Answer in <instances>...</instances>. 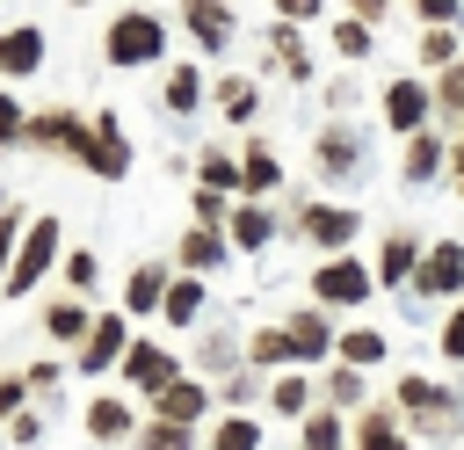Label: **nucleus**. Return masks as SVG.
<instances>
[{
  "label": "nucleus",
  "mask_w": 464,
  "mask_h": 450,
  "mask_svg": "<svg viewBox=\"0 0 464 450\" xmlns=\"http://www.w3.org/2000/svg\"><path fill=\"white\" fill-rule=\"evenodd\" d=\"M160 44H167V29L152 15H116L109 22V58L116 65H145V58H160Z\"/></svg>",
  "instance_id": "1"
},
{
  "label": "nucleus",
  "mask_w": 464,
  "mask_h": 450,
  "mask_svg": "<svg viewBox=\"0 0 464 450\" xmlns=\"http://www.w3.org/2000/svg\"><path fill=\"white\" fill-rule=\"evenodd\" d=\"M51 254H58V218H36L29 240H22V254H14V269H7V298H22V290L51 269Z\"/></svg>",
  "instance_id": "2"
},
{
  "label": "nucleus",
  "mask_w": 464,
  "mask_h": 450,
  "mask_svg": "<svg viewBox=\"0 0 464 450\" xmlns=\"http://www.w3.org/2000/svg\"><path fill=\"white\" fill-rule=\"evenodd\" d=\"M312 290H319V305H362L370 298V269L362 261H326Z\"/></svg>",
  "instance_id": "3"
},
{
  "label": "nucleus",
  "mask_w": 464,
  "mask_h": 450,
  "mask_svg": "<svg viewBox=\"0 0 464 450\" xmlns=\"http://www.w3.org/2000/svg\"><path fill=\"white\" fill-rule=\"evenodd\" d=\"M399 406H406L413 421H428V428H450V421H457V414H450L457 399H450V392H435L428 377H406V385H399Z\"/></svg>",
  "instance_id": "4"
},
{
  "label": "nucleus",
  "mask_w": 464,
  "mask_h": 450,
  "mask_svg": "<svg viewBox=\"0 0 464 450\" xmlns=\"http://www.w3.org/2000/svg\"><path fill=\"white\" fill-rule=\"evenodd\" d=\"M384 116H392V131H413V138H420V123H428V94H420L413 80H392V87H384Z\"/></svg>",
  "instance_id": "5"
},
{
  "label": "nucleus",
  "mask_w": 464,
  "mask_h": 450,
  "mask_svg": "<svg viewBox=\"0 0 464 450\" xmlns=\"http://www.w3.org/2000/svg\"><path fill=\"white\" fill-rule=\"evenodd\" d=\"M297 232H304V240H319V247H348V232H355V210H326V203H312V210L297 218Z\"/></svg>",
  "instance_id": "6"
},
{
  "label": "nucleus",
  "mask_w": 464,
  "mask_h": 450,
  "mask_svg": "<svg viewBox=\"0 0 464 450\" xmlns=\"http://www.w3.org/2000/svg\"><path fill=\"white\" fill-rule=\"evenodd\" d=\"M457 283H464V247H435V254L420 261V290H428V298H450Z\"/></svg>",
  "instance_id": "7"
},
{
  "label": "nucleus",
  "mask_w": 464,
  "mask_h": 450,
  "mask_svg": "<svg viewBox=\"0 0 464 450\" xmlns=\"http://www.w3.org/2000/svg\"><path fill=\"white\" fill-rule=\"evenodd\" d=\"M130 348V334H123V319H94V334H87V348H80V363L87 370H109L116 356Z\"/></svg>",
  "instance_id": "8"
},
{
  "label": "nucleus",
  "mask_w": 464,
  "mask_h": 450,
  "mask_svg": "<svg viewBox=\"0 0 464 450\" xmlns=\"http://www.w3.org/2000/svg\"><path fill=\"white\" fill-rule=\"evenodd\" d=\"M44 65V36L36 29H7L0 36V73H36Z\"/></svg>",
  "instance_id": "9"
},
{
  "label": "nucleus",
  "mask_w": 464,
  "mask_h": 450,
  "mask_svg": "<svg viewBox=\"0 0 464 450\" xmlns=\"http://www.w3.org/2000/svg\"><path fill=\"white\" fill-rule=\"evenodd\" d=\"M130 385H160V392L181 385V377H174V356H167V348H130Z\"/></svg>",
  "instance_id": "10"
},
{
  "label": "nucleus",
  "mask_w": 464,
  "mask_h": 450,
  "mask_svg": "<svg viewBox=\"0 0 464 450\" xmlns=\"http://www.w3.org/2000/svg\"><path fill=\"white\" fill-rule=\"evenodd\" d=\"M276 181H283V174H276V152H268V145H254V152L239 160V189H246V196H261V189H276Z\"/></svg>",
  "instance_id": "11"
},
{
  "label": "nucleus",
  "mask_w": 464,
  "mask_h": 450,
  "mask_svg": "<svg viewBox=\"0 0 464 450\" xmlns=\"http://www.w3.org/2000/svg\"><path fill=\"white\" fill-rule=\"evenodd\" d=\"M406 269L420 276V254H413V240H384V254H377V283H406Z\"/></svg>",
  "instance_id": "12"
},
{
  "label": "nucleus",
  "mask_w": 464,
  "mask_h": 450,
  "mask_svg": "<svg viewBox=\"0 0 464 450\" xmlns=\"http://www.w3.org/2000/svg\"><path fill=\"white\" fill-rule=\"evenodd\" d=\"M290 348H297V363L326 356V319H319V312H297V319H290Z\"/></svg>",
  "instance_id": "13"
},
{
  "label": "nucleus",
  "mask_w": 464,
  "mask_h": 450,
  "mask_svg": "<svg viewBox=\"0 0 464 450\" xmlns=\"http://www.w3.org/2000/svg\"><path fill=\"white\" fill-rule=\"evenodd\" d=\"M196 414H203V392H196V385H167V392H160V421H174V428H188Z\"/></svg>",
  "instance_id": "14"
},
{
  "label": "nucleus",
  "mask_w": 464,
  "mask_h": 450,
  "mask_svg": "<svg viewBox=\"0 0 464 450\" xmlns=\"http://www.w3.org/2000/svg\"><path fill=\"white\" fill-rule=\"evenodd\" d=\"M188 29H196V36L218 51V44L232 36V15H225V7H210V0H196V7H188Z\"/></svg>",
  "instance_id": "15"
},
{
  "label": "nucleus",
  "mask_w": 464,
  "mask_h": 450,
  "mask_svg": "<svg viewBox=\"0 0 464 450\" xmlns=\"http://www.w3.org/2000/svg\"><path fill=\"white\" fill-rule=\"evenodd\" d=\"M268 232H276V225H268L261 203H239V210H232V240H239V247H268Z\"/></svg>",
  "instance_id": "16"
},
{
  "label": "nucleus",
  "mask_w": 464,
  "mask_h": 450,
  "mask_svg": "<svg viewBox=\"0 0 464 450\" xmlns=\"http://www.w3.org/2000/svg\"><path fill=\"white\" fill-rule=\"evenodd\" d=\"M123 428H130V414H123L116 399H94V406H87V435L109 443V435H123Z\"/></svg>",
  "instance_id": "17"
},
{
  "label": "nucleus",
  "mask_w": 464,
  "mask_h": 450,
  "mask_svg": "<svg viewBox=\"0 0 464 450\" xmlns=\"http://www.w3.org/2000/svg\"><path fill=\"white\" fill-rule=\"evenodd\" d=\"M355 443H362V450H406V443H399V428H392V414H362Z\"/></svg>",
  "instance_id": "18"
},
{
  "label": "nucleus",
  "mask_w": 464,
  "mask_h": 450,
  "mask_svg": "<svg viewBox=\"0 0 464 450\" xmlns=\"http://www.w3.org/2000/svg\"><path fill=\"white\" fill-rule=\"evenodd\" d=\"M319 167H326V174H348V167H355V138L326 131V138H319Z\"/></svg>",
  "instance_id": "19"
},
{
  "label": "nucleus",
  "mask_w": 464,
  "mask_h": 450,
  "mask_svg": "<svg viewBox=\"0 0 464 450\" xmlns=\"http://www.w3.org/2000/svg\"><path fill=\"white\" fill-rule=\"evenodd\" d=\"M218 254H225V240H218L210 225H196V232H188V247H181V261H188V269H210Z\"/></svg>",
  "instance_id": "20"
},
{
  "label": "nucleus",
  "mask_w": 464,
  "mask_h": 450,
  "mask_svg": "<svg viewBox=\"0 0 464 450\" xmlns=\"http://www.w3.org/2000/svg\"><path fill=\"white\" fill-rule=\"evenodd\" d=\"M196 312H203V290H196V283H188V276H181V283H174V290H167V319H174V327H188V319H196Z\"/></svg>",
  "instance_id": "21"
},
{
  "label": "nucleus",
  "mask_w": 464,
  "mask_h": 450,
  "mask_svg": "<svg viewBox=\"0 0 464 450\" xmlns=\"http://www.w3.org/2000/svg\"><path fill=\"white\" fill-rule=\"evenodd\" d=\"M334 348H341V363H355V370H362V363H377V356H384V341H377V334H370V327H362V334H341V341H334Z\"/></svg>",
  "instance_id": "22"
},
{
  "label": "nucleus",
  "mask_w": 464,
  "mask_h": 450,
  "mask_svg": "<svg viewBox=\"0 0 464 450\" xmlns=\"http://www.w3.org/2000/svg\"><path fill=\"white\" fill-rule=\"evenodd\" d=\"M254 356L261 363H290L297 348H290V327H268V334H254Z\"/></svg>",
  "instance_id": "23"
},
{
  "label": "nucleus",
  "mask_w": 464,
  "mask_h": 450,
  "mask_svg": "<svg viewBox=\"0 0 464 450\" xmlns=\"http://www.w3.org/2000/svg\"><path fill=\"white\" fill-rule=\"evenodd\" d=\"M232 181H239V167H232L225 152H210V160H203V189H210V196H225Z\"/></svg>",
  "instance_id": "24"
},
{
  "label": "nucleus",
  "mask_w": 464,
  "mask_h": 450,
  "mask_svg": "<svg viewBox=\"0 0 464 450\" xmlns=\"http://www.w3.org/2000/svg\"><path fill=\"white\" fill-rule=\"evenodd\" d=\"M218 109H225V116H246V109H254V87H246V80H225V87H218Z\"/></svg>",
  "instance_id": "25"
},
{
  "label": "nucleus",
  "mask_w": 464,
  "mask_h": 450,
  "mask_svg": "<svg viewBox=\"0 0 464 450\" xmlns=\"http://www.w3.org/2000/svg\"><path fill=\"white\" fill-rule=\"evenodd\" d=\"M130 305H138V312H145V305H167V298H160V269H138V276H130Z\"/></svg>",
  "instance_id": "26"
},
{
  "label": "nucleus",
  "mask_w": 464,
  "mask_h": 450,
  "mask_svg": "<svg viewBox=\"0 0 464 450\" xmlns=\"http://www.w3.org/2000/svg\"><path fill=\"white\" fill-rule=\"evenodd\" d=\"M218 450H261L254 421H225V428H218Z\"/></svg>",
  "instance_id": "27"
},
{
  "label": "nucleus",
  "mask_w": 464,
  "mask_h": 450,
  "mask_svg": "<svg viewBox=\"0 0 464 450\" xmlns=\"http://www.w3.org/2000/svg\"><path fill=\"white\" fill-rule=\"evenodd\" d=\"M341 443V421L334 414H312V428H304V450H334Z\"/></svg>",
  "instance_id": "28"
},
{
  "label": "nucleus",
  "mask_w": 464,
  "mask_h": 450,
  "mask_svg": "<svg viewBox=\"0 0 464 450\" xmlns=\"http://www.w3.org/2000/svg\"><path fill=\"white\" fill-rule=\"evenodd\" d=\"M167 109H196V73H188V65L167 80Z\"/></svg>",
  "instance_id": "29"
},
{
  "label": "nucleus",
  "mask_w": 464,
  "mask_h": 450,
  "mask_svg": "<svg viewBox=\"0 0 464 450\" xmlns=\"http://www.w3.org/2000/svg\"><path fill=\"white\" fill-rule=\"evenodd\" d=\"M44 327H51V334H80V327H87V312H80V305H51V319H44ZM87 334H94V327H87Z\"/></svg>",
  "instance_id": "30"
},
{
  "label": "nucleus",
  "mask_w": 464,
  "mask_h": 450,
  "mask_svg": "<svg viewBox=\"0 0 464 450\" xmlns=\"http://www.w3.org/2000/svg\"><path fill=\"white\" fill-rule=\"evenodd\" d=\"M355 399H362V385H355V370L341 363V370H334V406H355Z\"/></svg>",
  "instance_id": "31"
},
{
  "label": "nucleus",
  "mask_w": 464,
  "mask_h": 450,
  "mask_svg": "<svg viewBox=\"0 0 464 450\" xmlns=\"http://www.w3.org/2000/svg\"><path fill=\"white\" fill-rule=\"evenodd\" d=\"M145 450H188V435H181V428H174V421H160V428H152V435H145Z\"/></svg>",
  "instance_id": "32"
},
{
  "label": "nucleus",
  "mask_w": 464,
  "mask_h": 450,
  "mask_svg": "<svg viewBox=\"0 0 464 450\" xmlns=\"http://www.w3.org/2000/svg\"><path fill=\"white\" fill-rule=\"evenodd\" d=\"M442 109H457V116H464V65H450V73H442Z\"/></svg>",
  "instance_id": "33"
},
{
  "label": "nucleus",
  "mask_w": 464,
  "mask_h": 450,
  "mask_svg": "<svg viewBox=\"0 0 464 450\" xmlns=\"http://www.w3.org/2000/svg\"><path fill=\"white\" fill-rule=\"evenodd\" d=\"M420 58H435V65H457V44H450V36H442V29H435V36H428V44H420Z\"/></svg>",
  "instance_id": "34"
},
{
  "label": "nucleus",
  "mask_w": 464,
  "mask_h": 450,
  "mask_svg": "<svg viewBox=\"0 0 464 450\" xmlns=\"http://www.w3.org/2000/svg\"><path fill=\"white\" fill-rule=\"evenodd\" d=\"M268 406H283V414H297V406H304V385H297V377H283V385H276V399H268Z\"/></svg>",
  "instance_id": "35"
},
{
  "label": "nucleus",
  "mask_w": 464,
  "mask_h": 450,
  "mask_svg": "<svg viewBox=\"0 0 464 450\" xmlns=\"http://www.w3.org/2000/svg\"><path fill=\"white\" fill-rule=\"evenodd\" d=\"M442 356L464 363V312H450V327H442Z\"/></svg>",
  "instance_id": "36"
},
{
  "label": "nucleus",
  "mask_w": 464,
  "mask_h": 450,
  "mask_svg": "<svg viewBox=\"0 0 464 450\" xmlns=\"http://www.w3.org/2000/svg\"><path fill=\"white\" fill-rule=\"evenodd\" d=\"M334 44H341V51H348V58H355V51H362V44H370V36H362V22H341V29H334Z\"/></svg>",
  "instance_id": "37"
},
{
  "label": "nucleus",
  "mask_w": 464,
  "mask_h": 450,
  "mask_svg": "<svg viewBox=\"0 0 464 450\" xmlns=\"http://www.w3.org/2000/svg\"><path fill=\"white\" fill-rule=\"evenodd\" d=\"M406 167H413V174H428V167H435V138H413V152H406Z\"/></svg>",
  "instance_id": "38"
},
{
  "label": "nucleus",
  "mask_w": 464,
  "mask_h": 450,
  "mask_svg": "<svg viewBox=\"0 0 464 450\" xmlns=\"http://www.w3.org/2000/svg\"><path fill=\"white\" fill-rule=\"evenodd\" d=\"M65 276H72V283L87 290V283H94V254H72V261H65Z\"/></svg>",
  "instance_id": "39"
},
{
  "label": "nucleus",
  "mask_w": 464,
  "mask_h": 450,
  "mask_svg": "<svg viewBox=\"0 0 464 450\" xmlns=\"http://www.w3.org/2000/svg\"><path fill=\"white\" fill-rule=\"evenodd\" d=\"M22 406V377H0V414H14Z\"/></svg>",
  "instance_id": "40"
},
{
  "label": "nucleus",
  "mask_w": 464,
  "mask_h": 450,
  "mask_svg": "<svg viewBox=\"0 0 464 450\" xmlns=\"http://www.w3.org/2000/svg\"><path fill=\"white\" fill-rule=\"evenodd\" d=\"M14 131H22V109H14L7 94H0V138H14Z\"/></svg>",
  "instance_id": "41"
},
{
  "label": "nucleus",
  "mask_w": 464,
  "mask_h": 450,
  "mask_svg": "<svg viewBox=\"0 0 464 450\" xmlns=\"http://www.w3.org/2000/svg\"><path fill=\"white\" fill-rule=\"evenodd\" d=\"M7 240H14V225H7V210H0V261H7Z\"/></svg>",
  "instance_id": "42"
},
{
  "label": "nucleus",
  "mask_w": 464,
  "mask_h": 450,
  "mask_svg": "<svg viewBox=\"0 0 464 450\" xmlns=\"http://www.w3.org/2000/svg\"><path fill=\"white\" fill-rule=\"evenodd\" d=\"M457 189H464V145H457Z\"/></svg>",
  "instance_id": "43"
}]
</instances>
